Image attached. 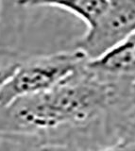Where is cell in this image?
<instances>
[{
	"label": "cell",
	"mask_w": 135,
	"mask_h": 151,
	"mask_svg": "<svg viewBox=\"0 0 135 151\" xmlns=\"http://www.w3.org/2000/svg\"><path fill=\"white\" fill-rule=\"evenodd\" d=\"M86 63L49 91L0 107V137L48 145L77 133H123L135 107V79L98 74Z\"/></svg>",
	"instance_id": "6da1fadb"
},
{
	"label": "cell",
	"mask_w": 135,
	"mask_h": 151,
	"mask_svg": "<svg viewBox=\"0 0 135 151\" xmlns=\"http://www.w3.org/2000/svg\"><path fill=\"white\" fill-rule=\"evenodd\" d=\"M87 60L82 52L73 48L50 54L26 55L0 93V107L55 88L78 72Z\"/></svg>",
	"instance_id": "7a4b0ae2"
},
{
	"label": "cell",
	"mask_w": 135,
	"mask_h": 151,
	"mask_svg": "<svg viewBox=\"0 0 135 151\" xmlns=\"http://www.w3.org/2000/svg\"><path fill=\"white\" fill-rule=\"evenodd\" d=\"M103 14L73 45L88 60L96 59L135 34V0H107Z\"/></svg>",
	"instance_id": "3957f363"
},
{
	"label": "cell",
	"mask_w": 135,
	"mask_h": 151,
	"mask_svg": "<svg viewBox=\"0 0 135 151\" xmlns=\"http://www.w3.org/2000/svg\"><path fill=\"white\" fill-rule=\"evenodd\" d=\"M21 8L50 7L57 8L72 13L87 26L93 27L103 14L108 5L107 0H16Z\"/></svg>",
	"instance_id": "277c9868"
},
{
	"label": "cell",
	"mask_w": 135,
	"mask_h": 151,
	"mask_svg": "<svg viewBox=\"0 0 135 151\" xmlns=\"http://www.w3.org/2000/svg\"><path fill=\"white\" fill-rule=\"evenodd\" d=\"M43 151H135V135H124L119 139L103 145L62 144L41 145Z\"/></svg>",
	"instance_id": "5b68a950"
},
{
	"label": "cell",
	"mask_w": 135,
	"mask_h": 151,
	"mask_svg": "<svg viewBox=\"0 0 135 151\" xmlns=\"http://www.w3.org/2000/svg\"><path fill=\"white\" fill-rule=\"evenodd\" d=\"M25 54L9 49H0V93L19 67Z\"/></svg>",
	"instance_id": "8992f818"
},
{
	"label": "cell",
	"mask_w": 135,
	"mask_h": 151,
	"mask_svg": "<svg viewBox=\"0 0 135 151\" xmlns=\"http://www.w3.org/2000/svg\"><path fill=\"white\" fill-rule=\"evenodd\" d=\"M0 151H43L41 145L27 139L0 137Z\"/></svg>",
	"instance_id": "52a82bcc"
},
{
	"label": "cell",
	"mask_w": 135,
	"mask_h": 151,
	"mask_svg": "<svg viewBox=\"0 0 135 151\" xmlns=\"http://www.w3.org/2000/svg\"><path fill=\"white\" fill-rule=\"evenodd\" d=\"M124 133L127 135H135V109L125 122Z\"/></svg>",
	"instance_id": "ba28073f"
}]
</instances>
